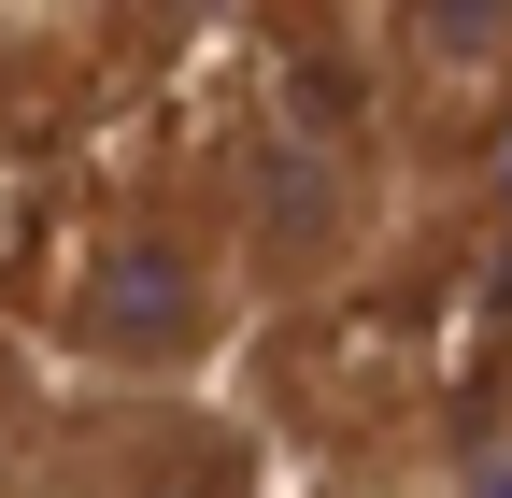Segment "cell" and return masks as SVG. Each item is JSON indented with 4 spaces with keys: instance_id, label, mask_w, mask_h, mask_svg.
<instances>
[{
    "instance_id": "6",
    "label": "cell",
    "mask_w": 512,
    "mask_h": 498,
    "mask_svg": "<svg viewBox=\"0 0 512 498\" xmlns=\"http://www.w3.org/2000/svg\"><path fill=\"white\" fill-rule=\"evenodd\" d=\"M456 498H512V427H484V442L456 456Z\"/></svg>"
},
{
    "instance_id": "1",
    "label": "cell",
    "mask_w": 512,
    "mask_h": 498,
    "mask_svg": "<svg viewBox=\"0 0 512 498\" xmlns=\"http://www.w3.org/2000/svg\"><path fill=\"white\" fill-rule=\"evenodd\" d=\"M242 314H256V285L228 257L214 200H157V185L86 214L72 271H57V356L86 385H200Z\"/></svg>"
},
{
    "instance_id": "4",
    "label": "cell",
    "mask_w": 512,
    "mask_h": 498,
    "mask_svg": "<svg viewBox=\"0 0 512 498\" xmlns=\"http://www.w3.org/2000/svg\"><path fill=\"white\" fill-rule=\"evenodd\" d=\"M86 498H242V484L185 442H128V456H86Z\"/></svg>"
},
{
    "instance_id": "5",
    "label": "cell",
    "mask_w": 512,
    "mask_h": 498,
    "mask_svg": "<svg viewBox=\"0 0 512 498\" xmlns=\"http://www.w3.org/2000/svg\"><path fill=\"white\" fill-rule=\"evenodd\" d=\"M0 498H86V456H15V470H0Z\"/></svg>"
},
{
    "instance_id": "3",
    "label": "cell",
    "mask_w": 512,
    "mask_h": 498,
    "mask_svg": "<svg viewBox=\"0 0 512 498\" xmlns=\"http://www.w3.org/2000/svg\"><path fill=\"white\" fill-rule=\"evenodd\" d=\"M370 129L384 157H456L512 129V15H384L370 29Z\"/></svg>"
},
{
    "instance_id": "2",
    "label": "cell",
    "mask_w": 512,
    "mask_h": 498,
    "mask_svg": "<svg viewBox=\"0 0 512 498\" xmlns=\"http://www.w3.org/2000/svg\"><path fill=\"white\" fill-rule=\"evenodd\" d=\"M214 228H228L256 299L356 285V257L384 242V129H356L328 100H256L228 171H214Z\"/></svg>"
}]
</instances>
